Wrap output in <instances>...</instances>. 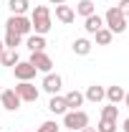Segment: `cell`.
<instances>
[{
	"instance_id": "cell-1",
	"label": "cell",
	"mask_w": 129,
	"mask_h": 132,
	"mask_svg": "<svg viewBox=\"0 0 129 132\" xmlns=\"http://www.w3.org/2000/svg\"><path fill=\"white\" fill-rule=\"evenodd\" d=\"M31 26L38 36H46L53 28V20H51V8L48 5H35L31 13Z\"/></svg>"
},
{
	"instance_id": "cell-2",
	"label": "cell",
	"mask_w": 129,
	"mask_h": 132,
	"mask_svg": "<svg viewBox=\"0 0 129 132\" xmlns=\"http://www.w3.org/2000/svg\"><path fill=\"white\" fill-rule=\"evenodd\" d=\"M104 28H109L114 36L124 33V31L129 28V26H127V15H124L119 8H109V10H106V15H104Z\"/></svg>"
},
{
	"instance_id": "cell-3",
	"label": "cell",
	"mask_w": 129,
	"mask_h": 132,
	"mask_svg": "<svg viewBox=\"0 0 129 132\" xmlns=\"http://www.w3.org/2000/svg\"><path fill=\"white\" fill-rule=\"evenodd\" d=\"M63 127L71 132H81L84 127H89V114L81 109H68L63 114Z\"/></svg>"
},
{
	"instance_id": "cell-4",
	"label": "cell",
	"mask_w": 129,
	"mask_h": 132,
	"mask_svg": "<svg viewBox=\"0 0 129 132\" xmlns=\"http://www.w3.org/2000/svg\"><path fill=\"white\" fill-rule=\"evenodd\" d=\"M5 31H13L18 33V36H31L33 31V26H31V18H25V15H10L8 20H5Z\"/></svg>"
},
{
	"instance_id": "cell-5",
	"label": "cell",
	"mask_w": 129,
	"mask_h": 132,
	"mask_svg": "<svg viewBox=\"0 0 129 132\" xmlns=\"http://www.w3.org/2000/svg\"><path fill=\"white\" fill-rule=\"evenodd\" d=\"M31 66H35V71H43V74H51V69H53V61H51V56L46 51H35L31 53Z\"/></svg>"
},
{
	"instance_id": "cell-6",
	"label": "cell",
	"mask_w": 129,
	"mask_h": 132,
	"mask_svg": "<svg viewBox=\"0 0 129 132\" xmlns=\"http://www.w3.org/2000/svg\"><path fill=\"white\" fill-rule=\"evenodd\" d=\"M13 74L18 81H31V79H35V66H31V61H18L13 66Z\"/></svg>"
},
{
	"instance_id": "cell-7",
	"label": "cell",
	"mask_w": 129,
	"mask_h": 132,
	"mask_svg": "<svg viewBox=\"0 0 129 132\" xmlns=\"http://www.w3.org/2000/svg\"><path fill=\"white\" fill-rule=\"evenodd\" d=\"M15 94L20 97V102H38V89L31 81H18Z\"/></svg>"
},
{
	"instance_id": "cell-8",
	"label": "cell",
	"mask_w": 129,
	"mask_h": 132,
	"mask_svg": "<svg viewBox=\"0 0 129 132\" xmlns=\"http://www.w3.org/2000/svg\"><path fill=\"white\" fill-rule=\"evenodd\" d=\"M41 86H43V92H48L51 97H53V94H58V92H61L63 79H61V74H53V71H51V74L43 76V84H41Z\"/></svg>"
},
{
	"instance_id": "cell-9",
	"label": "cell",
	"mask_w": 129,
	"mask_h": 132,
	"mask_svg": "<svg viewBox=\"0 0 129 132\" xmlns=\"http://www.w3.org/2000/svg\"><path fill=\"white\" fill-rule=\"evenodd\" d=\"M0 104L8 112H15L18 107H20V97L15 94V89H5V92H0Z\"/></svg>"
},
{
	"instance_id": "cell-10",
	"label": "cell",
	"mask_w": 129,
	"mask_h": 132,
	"mask_svg": "<svg viewBox=\"0 0 129 132\" xmlns=\"http://www.w3.org/2000/svg\"><path fill=\"white\" fill-rule=\"evenodd\" d=\"M56 20H61V23H66V26H68V23H73V20H76V10H73V8H71V5H56Z\"/></svg>"
},
{
	"instance_id": "cell-11",
	"label": "cell",
	"mask_w": 129,
	"mask_h": 132,
	"mask_svg": "<svg viewBox=\"0 0 129 132\" xmlns=\"http://www.w3.org/2000/svg\"><path fill=\"white\" fill-rule=\"evenodd\" d=\"M25 46H28V51L31 53H35V51H46V36H38V33H33V36H25Z\"/></svg>"
},
{
	"instance_id": "cell-12",
	"label": "cell",
	"mask_w": 129,
	"mask_h": 132,
	"mask_svg": "<svg viewBox=\"0 0 129 132\" xmlns=\"http://www.w3.org/2000/svg\"><path fill=\"white\" fill-rule=\"evenodd\" d=\"M101 28H104V18L99 15V13H94V15H89V18H84V31H86V33H91V36H94V33L101 31Z\"/></svg>"
},
{
	"instance_id": "cell-13",
	"label": "cell",
	"mask_w": 129,
	"mask_h": 132,
	"mask_svg": "<svg viewBox=\"0 0 129 132\" xmlns=\"http://www.w3.org/2000/svg\"><path fill=\"white\" fill-rule=\"evenodd\" d=\"M84 99H89V102L99 104V102H104V99H106V89H104V86H99V84H91V86L86 89Z\"/></svg>"
},
{
	"instance_id": "cell-14",
	"label": "cell",
	"mask_w": 129,
	"mask_h": 132,
	"mask_svg": "<svg viewBox=\"0 0 129 132\" xmlns=\"http://www.w3.org/2000/svg\"><path fill=\"white\" fill-rule=\"evenodd\" d=\"M48 112H53V114H66L68 112V104H66L63 97H58V94H53L48 102Z\"/></svg>"
},
{
	"instance_id": "cell-15",
	"label": "cell",
	"mask_w": 129,
	"mask_h": 132,
	"mask_svg": "<svg viewBox=\"0 0 129 132\" xmlns=\"http://www.w3.org/2000/svg\"><path fill=\"white\" fill-rule=\"evenodd\" d=\"M124 94H127L124 86H116V84H114V86H106V102H109V104H119V102H124Z\"/></svg>"
},
{
	"instance_id": "cell-16",
	"label": "cell",
	"mask_w": 129,
	"mask_h": 132,
	"mask_svg": "<svg viewBox=\"0 0 129 132\" xmlns=\"http://www.w3.org/2000/svg\"><path fill=\"white\" fill-rule=\"evenodd\" d=\"M8 8H10V15H25L31 8V0H8Z\"/></svg>"
},
{
	"instance_id": "cell-17",
	"label": "cell",
	"mask_w": 129,
	"mask_h": 132,
	"mask_svg": "<svg viewBox=\"0 0 129 132\" xmlns=\"http://www.w3.org/2000/svg\"><path fill=\"white\" fill-rule=\"evenodd\" d=\"M91 46H94V43H91L89 38H76L71 48H73L76 56H89V53H91Z\"/></svg>"
},
{
	"instance_id": "cell-18",
	"label": "cell",
	"mask_w": 129,
	"mask_h": 132,
	"mask_svg": "<svg viewBox=\"0 0 129 132\" xmlns=\"http://www.w3.org/2000/svg\"><path fill=\"white\" fill-rule=\"evenodd\" d=\"M63 99H66V104H68V109H79L81 104L86 102V99H84V94H81L79 89H71V92H68Z\"/></svg>"
},
{
	"instance_id": "cell-19",
	"label": "cell",
	"mask_w": 129,
	"mask_h": 132,
	"mask_svg": "<svg viewBox=\"0 0 129 132\" xmlns=\"http://www.w3.org/2000/svg\"><path fill=\"white\" fill-rule=\"evenodd\" d=\"M94 13H96V3H94V0H79V5H76V15L89 18V15H94Z\"/></svg>"
},
{
	"instance_id": "cell-20",
	"label": "cell",
	"mask_w": 129,
	"mask_h": 132,
	"mask_svg": "<svg viewBox=\"0 0 129 132\" xmlns=\"http://www.w3.org/2000/svg\"><path fill=\"white\" fill-rule=\"evenodd\" d=\"M18 61H20V56H18V51H13V48H5L0 53V64L3 66H15Z\"/></svg>"
},
{
	"instance_id": "cell-21",
	"label": "cell",
	"mask_w": 129,
	"mask_h": 132,
	"mask_svg": "<svg viewBox=\"0 0 129 132\" xmlns=\"http://www.w3.org/2000/svg\"><path fill=\"white\" fill-rule=\"evenodd\" d=\"M3 43H5V48H13L15 51L20 43H23V36H18L13 31H5V38H3Z\"/></svg>"
},
{
	"instance_id": "cell-22",
	"label": "cell",
	"mask_w": 129,
	"mask_h": 132,
	"mask_svg": "<svg viewBox=\"0 0 129 132\" xmlns=\"http://www.w3.org/2000/svg\"><path fill=\"white\" fill-rule=\"evenodd\" d=\"M94 38H96L99 46H109V43H112V38H114V33L109 31V28H101V31L94 33Z\"/></svg>"
},
{
	"instance_id": "cell-23",
	"label": "cell",
	"mask_w": 129,
	"mask_h": 132,
	"mask_svg": "<svg viewBox=\"0 0 129 132\" xmlns=\"http://www.w3.org/2000/svg\"><path fill=\"white\" fill-rule=\"evenodd\" d=\"M101 119H119V107L116 104H106V107H101Z\"/></svg>"
},
{
	"instance_id": "cell-24",
	"label": "cell",
	"mask_w": 129,
	"mask_h": 132,
	"mask_svg": "<svg viewBox=\"0 0 129 132\" xmlns=\"http://www.w3.org/2000/svg\"><path fill=\"white\" fill-rule=\"evenodd\" d=\"M96 132H116V122L114 119H99Z\"/></svg>"
},
{
	"instance_id": "cell-25",
	"label": "cell",
	"mask_w": 129,
	"mask_h": 132,
	"mask_svg": "<svg viewBox=\"0 0 129 132\" xmlns=\"http://www.w3.org/2000/svg\"><path fill=\"white\" fill-rule=\"evenodd\" d=\"M35 132H58V125H56L53 119H46V122H43V125H41Z\"/></svg>"
},
{
	"instance_id": "cell-26",
	"label": "cell",
	"mask_w": 129,
	"mask_h": 132,
	"mask_svg": "<svg viewBox=\"0 0 129 132\" xmlns=\"http://www.w3.org/2000/svg\"><path fill=\"white\" fill-rule=\"evenodd\" d=\"M116 8H119L124 15H129V0H119V5H116Z\"/></svg>"
},
{
	"instance_id": "cell-27",
	"label": "cell",
	"mask_w": 129,
	"mask_h": 132,
	"mask_svg": "<svg viewBox=\"0 0 129 132\" xmlns=\"http://www.w3.org/2000/svg\"><path fill=\"white\" fill-rule=\"evenodd\" d=\"M48 3H51V5H63L66 0H48Z\"/></svg>"
},
{
	"instance_id": "cell-28",
	"label": "cell",
	"mask_w": 129,
	"mask_h": 132,
	"mask_svg": "<svg viewBox=\"0 0 129 132\" xmlns=\"http://www.w3.org/2000/svg\"><path fill=\"white\" fill-rule=\"evenodd\" d=\"M122 127H124V132H129V117L124 119V125H122Z\"/></svg>"
},
{
	"instance_id": "cell-29",
	"label": "cell",
	"mask_w": 129,
	"mask_h": 132,
	"mask_svg": "<svg viewBox=\"0 0 129 132\" xmlns=\"http://www.w3.org/2000/svg\"><path fill=\"white\" fill-rule=\"evenodd\" d=\"M124 107H127V109H129V92H127V94H124Z\"/></svg>"
},
{
	"instance_id": "cell-30",
	"label": "cell",
	"mask_w": 129,
	"mask_h": 132,
	"mask_svg": "<svg viewBox=\"0 0 129 132\" xmlns=\"http://www.w3.org/2000/svg\"><path fill=\"white\" fill-rule=\"evenodd\" d=\"M81 132H96V130H94V127H84Z\"/></svg>"
},
{
	"instance_id": "cell-31",
	"label": "cell",
	"mask_w": 129,
	"mask_h": 132,
	"mask_svg": "<svg viewBox=\"0 0 129 132\" xmlns=\"http://www.w3.org/2000/svg\"><path fill=\"white\" fill-rule=\"evenodd\" d=\"M3 51H5V43H3V38H0V53H3Z\"/></svg>"
},
{
	"instance_id": "cell-32",
	"label": "cell",
	"mask_w": 129,
	"mask_h": 132,
	"mask_svg": "<svg viewBox=\"0 0 129 132\" xmlns=\"http://www.w3.org/2000/svg\"><path fill=\"white\" fill-rule=\"evenodd\" d=\"M127 26H129V15H127Z\"/></svg>"
},
{
	"instance_id": "cell-33",
	"label": "cell",
	"mask_w": 129,
	"mask_h": 132,
	"mask_svg": "<svg viewBox=\"0 0 129 132\" xmlns=\"http://www.w3.org/2000/svg\"><path fill=\"white\" fill-rule=\"evenodd\" d=\"M116 3H119V0H116Z\"/></svg>"
},
{
	"instance_id": "cell-34",
	"label": "cell",
	"mask_w": 129,
	"mask_h": 132,
	"mask_svg": "<svg viewBox=\"0 0 129 132\" xmlns=\"http://www.w3.org/2000/svg\"><path fill=\"white\" fill-rule=\"evenodd\" d=\"M68 132H71V130H68Z\"/></svg>"
}]
</instances>
